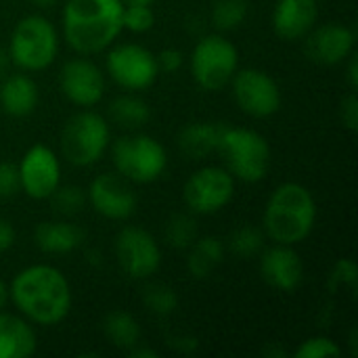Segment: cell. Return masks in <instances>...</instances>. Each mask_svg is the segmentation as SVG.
<instances>
[{
	"label": "cell",
	"instance_id": "cell-1",
	"mask_svg": "<svg viewBox=\"0 0 358 358\" xmlns=\"http://www.w3.org/2000/svg\"><path fill=\"white\" fill-rule=\"evenodd\" d=\"M8 302L17 315L38 327L63 323L73 306L67 277L52 264H29L8 283Z\"/></svg>",
	"mask_w": 358,
	"mask_h": 358
},
{
	"label": "cell",
	"instance_id": "cell-2",
	"mask_svg": "<svg viewBox=\"0 0 358 358\" xmlns=\"http://www.w3.org/2000/svg\"><path fill=\"white\" fill-rule=\"evenodd\" d=\"M124 0H67L61 31L67 46L82 57L105 52L124 31Z\"/></svg>",
	"mask_w": 358,
	"mask_h": 358
},
{
	"label": "cell",
	"instance_id": "cell-3",
	"mask_svg": "<svg viewBox=\"0 0 358 358\" xmlns=\"http://www.w3.org/2000/svg\"><path fill=\"white\" fill-rule=\"evenodd\" d=\"M317 199L302 182H281L266 199L262 214V231L266 241L281 245H300L317 224Z\"/></svg>",
	"mask_w": 358,
	"mask_h": 358
},
{
	"label": "cell",
	"instance_id": "cell-4",
	"mask_svg": "<svg viewBox=\"0 0 358 358\" xmlns=\"http://www.w3.org/2000/svg\"><path fill=\"white\" fill-rule=\"evenodd\" d=\"M216 153L222 157L224 168L233 174V178L245 185L262 182L273 166L268 141L252 128L227 126Z\"/></svg>",
	"mask_w": 358,
	"mask_h": 358
},
{
	"label": "cell",
	"instance_id": "cell-5",
	"mask_svg": "<svg viewBox=\"0 0 358 358\" xmlns=\"http://www.w3.org/2000/svg\"><path fill=\"white\" fill-rule=\"evenodd\" d=\"M61 38L50 23V19L42 15H27L17 21L8 40V57L10 63L25 73H36L48 69L59 55Z\"/></svg>",
	"mask_w": 358,
	"mask_h": 358
},
{
	"label": "cell",
	"instance_id": "cell-6",
	"mask_svg": "<svg viewBox=\"0 0 358 358\" xmlns=\"http://www.w3.org/2000/svg\"><path fill=\"white\" fill-rule=\"evenodd\" d=\"M109 147L115 172L132 185H151L168 168V151L151 134L136 130L120 136Z\"/></svg>",
	"mask_w": 358,
	"mask_h": 358
},
{
	"label": "cell",
	"instance_id": "cell-7",
	"mask_svg": "<svg viewBox=\"0 0 358 358\" xmlns=\"http://www.w3.org/2000/svg\"><path fill=\"white\" fill-rule=\"evenodd\" d=\"M111 145V128L107 117L92 109H80L63 126L61 155L76 168L99 164Z\"/></svg>",
	"mask_w": 358,
	"mask_h": 358
},
{
	"label": "cell",
	"instance_id": "cell-8",
	"mask_svg": "<svg viewBox=\"0 0 358 358\" xmlns=\"http://www.w3.org/2000/svg\"><path fill=\"white\" fill-rule=\"evenodd\" d=\"M195 84L206 92H218L231 84L239 69V50L222 34H208L197 40L189 59Z\"/></svg>",
	"mask_w": 358,
	"mask_h": 358
},
{
	"label": "cell",
	"instance_id": "cell-9",
	"mask_svg": "<svg viewBox=\"0 0 358 358\" xmlns=\"http://www.w3.org/2000/svg\"><path fill=\"white\" fill-rule=\"evenodd\" d=\"M237 180L224 166H203L182 185V203L195 216L222 212L235 197Z\"/></svg>",
	"mask_w": 358,
	"mask_h": 358
},
{
	"label": "cell",
	"instance_id": "cell-10",
	"mask_svg": "<svg viewBox=\"0 0 358 358\" xmlns=\"http://www.w3.org/2000/svg\"><path fill=\"white\" fill-rule=\"evenodd\" d=\"M105 69L107 76L126 92H143L159 78L155 52L134 42L111 44L107 48Z\"/></svg>",
	"mask_w": 358,
	"mask_h": 358
},
{
	"label": "cell",
	"instance_id": "cell-11",
	"mask_svg": "<svg viewBox=\"0 0 358 358\" xmlns=\"http://www.w3.org/2000/svg\"><path fill=\"white\" fill-rule=\"evenodd\" d=\"M231 92L235 105L250 117L266 120L273 117L283 103L281 88L277 80L258 67L237 69L231 80Z\"/></svg>",
	"mask_w": 358,
	"mask_h": 358
},
{
	"label": "cell",
	"instance_id": "cell-12",
	"mask_svg": "<svg viewBox=\"0 0 358 358\" xmlns=\"http://www.w3.org/2000/svg\"><path fill=\"white\" fill-rule=\"evenodd\" d=\"M115 260L132 281H147L162 268V248L143 227H124L115 237Z\"/></svg>",
	"mask_w": 358,
	"mask_h": 358
},
{
	"label": "cell",
	"instance_id": "cell-13",
	"mask_svg": "<svg viewBox=\"0 0 358 358\" xmlns=\"http://www.w3.org/2000/svg\"><path fill=\"white\" fill-rule=\"evenodd\" d=\"M19 170V182H21V191L36 201H44L48 199L55 189L61 185V159L57 157V153L42 143L31 145L21 162L17 164Z\"/></svg>",
	"mask_w": 358,
	"mask_h": 358
},
{
	"label": "cell",
	"instance_id": "cell-14",
	"mask_svg": "<svg viewBox=\"0 0 358 358\" xmlns=\"http://www.w3.org/2000/svg\"><path fill=\"white\" fill-rule=\"evenodd\" d=\"M61 94L80 109H92L105 96V73L88 57H73L59 71Z\"/></svg>",
	"mask_w": 358,
	"mask_h": 358
},
{
	"label": "cell",
	"instance_id": "cell-15",
	"mask_svg": "<svg viewBox=\"0 0 358 358\" xmlns=\"http://www.w3.org/2000/svg\"><path fill=\"white\" fill-rule=\"evenodd\" d=\"M86 199L99 216L117 222H124L134 216L138 206V197L132 189V182H128L117 172H105L94 176L86 189Z\"/></svg>",
	"mask_w": 358,
	"mask_h": 358
},
{
	"label": "cell",
	"instance_id": "cell-16",
	"mask_svg": "<svg viewBox=\"0 0 358 358\" xmlns=\"http://www.w3.org/2000/svg\"><path fill=\"white\" fill-rule=\"evenodd\" d=\"M357 50V34L344 23H323L315 25L304 38L306 57L323 67L342 65Z\"/></svg>",
	"mask_w": 358,
	"mask_h": 358
},
{
	"label": "cell",
	"instance_id": "cell-17",
	"mask_svg": "<svg viewBox=\"0 0 358 358\" xmlns=\"http://www.w3.org/2000/svg\"><path fill=\"white\" fill-rule=\"evenodd\" d=\"M258 260H260V277L271 289L292 294L302 285L304 262L294 245H281V243H273L271 248L264 245V250L258 254Z\"/></svg>",
	"mask_w": 358,
	"mask_h": 358
},
{
	"label": "cell",
	"instance_id": "cell-18",
	"mask_svg": "<svg viewBox=\"0 0 358 358\" xmlns=\"http://www.w3.org/2000/svg\"><path fill=\"white\" fill-rule=\"evenodd\" d=\"M319 21L317 0H277L273 8V29L279 38L298 42Z\"/></svg>",
	"mask_w": 358,
	"mask_h": 358
},
{
	"label": "cell",
	"instance_id": "cell-19",
	"mask_svg": "<svg viewBox=\"0 0 358 358\" xmlns=\"http://www.w3.org/2000/svg\"><path fill=\"white\" fill-rule=\"evenodd\" d=\"M40 103V88L25 71L6 73L0 80V109L8 117H27Z\"/></svg>",
	"mask_w": 358,
	"mask_h": 358
},
{
	"label": "cell",
	"instance_id": "cell-20",
	"mask_svg": "<svg viewBox=\"0 0 358 358\" xmlns=\"http://www.w3.org/2000/svg\"><path fill=\"white\" fill-rule=\"evenodd\" d=\"M38 350V336L21 315L0 310V358H29Z\"/></svg>",
	"mask_w": 358,
	"mask_h": 358
},
{
	"label": "cell",
	"instance_id": "cell-21",
	"mask_svg": "<svg viewBox=\"0 0 358 358\" xmlns=\"http://www.w3.org/2000/svg\"><path fill=\"white\" fill-rule=\"evenodd\" d=\"M82 241L84 231L71 220H46L34 229V243L44 254H71L82 245Z\"/></svg>",
	"mask_w": 358,
	"mask_h": 358
},
{
	"label": "cell",
	"instance_id": "cell-22",
	"mask_svg": "<svg viewBox=\"0 0 358 358\" xmlns=\"http://www.w3.org/2000/svg\"><path fill=\"white\" fill-rule=\"evenodd\" d=\"M227 124L222 122H191L178 132V149L189 159H206L218 151L220 136Z\"/></svg>",
	"mask_w": 358,
	"mask_h": 358
},
{
	"label": "cell",
	"instance_id": "cell-23",
	"mask_svg": "<svg viewBox=\"0 0 358 358\" xmlns=\"http://www.w3.org/2000/svg\"><path fill=\"white\" fill-rule=\"evenodd\" d=\"M224 254H227V245L220 237H216V235L197 237L193 241V245L187 250L185 268H187L191 279L206 281L222 264Z\"/></svg>",
	"mask_w": 358,
	"mask_h": 358
},
{
	"label": "cell",
	"instance_id": "cell-24",
	"mask_svg": "<svg viewBox=\"0 0 358 358\" xmlns=\"http://www.w3.org/2000/svg\"><path fill=\"white\" fill-rule=\"evenodd\" d=\"M103 336L105 340L117 348V350H132L136 344L143 342V329H141V323L136 321L134 315L126 313V310H111L105 315L103 319Z\"/></svg>",
	"mask_w": 358,
	"mask_h": 358
},
{
	"label": "cell",
	"instance_id": "cell-25",
	"mask_svg": "<svg viewBox=\"0 0 358 358\" xmlns=\"http://www.w3.org/2000/svg\"><path fill=\"white\" fill-rule=\"evenodd\" d=\"M109 120L120 128L136 132L151 120V109L149 103L143 96H138V92H124L111 101Z\"/></svg>",
	"mask_w": 358,
	"mask_h": 358
},
{
	"label": "cell",
	"instance_id": "cell-26",
	"mask_svg": "<svg viewBox=\"0 0 358 358\" xmlns=\"http://www.w3.org/2000/svg\"><path fill=\"white\" fill-rule=\"evenodd\" d=\"M197 237H199L197 220H195V214L191 212L170 216L164 227V241L172 250H178V252H187Z\"/></svg>",
	"mask_w": 358,
	"mask_h": 358
},
{
	"label": "cell",
	"instance_id": "cell-27",
	"mask_svg": "<svg viewBox=\"0 0 358 358\" xmlns=\"http://www.w3.org/2000/svg\"><path fill=\"white\" fill-rule=\"evenodd\" d=\"M266 245V235L262 229L254 227V224H241L237 227L227 241V248L233 256L241 258V260H250L256 258Z\"/></svg>",
	"mask_w": 358,
	"mask_h": 358
},
{
	"label": "cell",
	"instance_id": "cell-28",
	"mask_svg": "<svg viewBox=\"0 0 358 358\" xmlns=\"http://www.w3.org/2000/svg\"><path fill=\"white\" fill-rule=\"evenodd\" d=\"M250 13L248 0H216L212 4V25L218 31H233L243 25Z\"/></svg>",
	"mask_w": 358,
	"mask_h": 358
},
{
	"label": "cell",
	"instance_id": "cell-29",
	"mask_svg": "<svg viewBox=\"0 0 358 358\" xmlns=\"http://www.w3.org/2000/svg\"><path fill=\"white\" fill-rule=\"evenodd\" d=\"M143 304L145 308L159 319L172 317L178 308V294L174 287L166 283H149L143 289Z\"/></svg>",
	"mask_w": 358,
	"mask_h": 358
},
{
	"label": "cell",
	"instance_id": "cell-30",
	"mask_svg": "<svg viewBox=\"0 0 358 358\" xmlns=\"http://www.w3.org/2000/svg\"><path fill=\"white\" fill-rule=\"evenodd\" d=\"M52 210L59 214V216H65V218H71L76 214H80L88 199H86V191L78 185H59L55 189V193L48 197Z\"/></svg>",
	"mask_w": 358,
	"mask_h": 358
},
{
	"label": "cell",
	"instance_id": "cell-31",
	"mask_svg": "<svg viewBox=\"0 0 358 358\" xmlns=\"http://www.w3.org/2000/svg\"><path fill=\"white\" fill-rule=\"evenodd\" d=\"M122 23L130 34H147L155 25V10L151 4H124Z\"/></svg>",
	"mask_w": 358,
	"mask_h": 358
},
{
	"label": "cell",
	"instance_id": "cell-32",
	"mask_svg": "<svg viewBox=\"0 0 358 358\" xmlns=\"http://www.w3.org/2000/svg\"><path fill=\"white\" fill-rule=\"evenodd\" d=\"M340 355H342V346L327 336L306 338L304 342H300V346L294 352L296 358H329L340 357Z\"/></svg>",
	"mask_w": 358,
	"mask_h": 358
},
{
	"label": "cell",
	"instance_id": "cell-33",
	"mask_svg": "<svg viewBox=\"0 0 358 358\" xmlns=\"http://www.w3.org/2000/svg\"><path fill=\"white\" fill-rule=\"evenodd\" d=\"M357 277L358 268L355 264V260L350 258H340L334 268H331V275H329V289L331 292H340V289H350L355 292L357 289Z\"/></svg>",
	"mask_w": 358,
	"mask_h": 358
},
{
	"label": "cell",
	"instance_id": "cell-34",
	"mask_svg": "<svg viewBox=\"0 0 358 358\" xmlns=\"http://www.w3.org/2000/svg\"><path fill=\"white\" fill-rule=\"evenodd\" d=\"M21 191V182H19V170L15 164H0V197L8 199L15 197Z\"/></svg>",
	"mask_w": 358,
	"mask_h": 358
},
{
	"label": "cell",
	"instance_id": "cell-35",
	"mask_svg": "<svg viewBox=\"0 0 358 358\" xmlns=\"http://www.w3.org/2000/svg\"><path fill=\"white\" fill-rule=\"evenodd\" d=\"M340 122L342 128H346L352 134L358 130V99L355 90H350L340 103Z\"/></svg>",
	"mask_w": 358,
	"mask_h": 358
},
{
	"label": "cell",
	"instance_id": "cell-36",
	"mask_svg": "<svg viewBox=\"0 0 358 358\" xmlns=\"http://www.w3.org/2000/svg\"><path fill=\"white\" fill-rule=\"evenodd\" d=\"M155 59H157L159 73H176L182 67V63H185V55L178 48H174V46L162 48L155 55Z\"/></svg>",
	"mask_w": 358,
	"mask_h": 358
},
{
	"label": "cell",
	"instance_id": "cell-37",
	"mask_svg": "<svg viewBox=\"0 0 358 358\" xmlns=\"http://www.w3.org/2000/svg\"><path fill=\"white\" fill-rule=\"evenodd\" d=\"M15 237L17 235H15V229H13L10 220L0 216V256L6 254L15 245Z\"/></svg>",
	"mask_w": 358,
	"mask_h": 358
},
{
	"label": "cell",
	"instance_id": "cell-38",
	"mask_svg": "<svg viewBox=\"0 0 358 358\" xmlns=\"http://www.w3.org/2000/svg\"><path fill=\"white\" fill-rule=\"evenodd\" d=\"M346 65V80H348V86L350 90H357L358 88V55L357 50L342 63Z\"/></svg>",
	"mask_w": 358,
	"mask_h": 358
},
{
	"label": "cell",
	"instance_id": "cell-39",
	"mask_svg": "<svg viewBox=\"0 0 358 358\" xmlns=\"http://www.w3.org/2000/svg\"><path fill=\"white\" fill-rule=\"evenodd\" d=\"M128 357H132V358H155L157 357V352L153 350V348H147L143 342L141 344H136L132 350H128Z\"/></svg>",
	"mask_w": 358,
	"mask_h": 358
},
{
	"label": "cell",
	"instance_id": "cell-40",
	"mask_svg": "<svg viewBox=\"0 0 358 358\" xmlns=\"http://www.w3.org/2000/svg\"><path fill=\"white\" fill-rule=\"evenodd\" d=\"M10 57H8V50L6 48H0V80L8 73V67H10Z\"/></svg>",
	"mask_w": 358,
	"mask_h": 358
},
{
	"label": "cell",
	"instance_id": "cell-41",
	"mask_svg": "<svg viewBox=\"0 0 358 358\" xmlns=\"http://www.w3.org/2000/svg\"><path fill=\"white\" fill-rule=\"evenodd\" d=\"M6 302H8V285L0 279V310H4Z\"/></svg>",
	"mask_w": 358,
	"mask_h": 358
},
{
	"label": "cell",
	"instance_id": "cell-42",
	"mask_svg": "<svg viewBox=\"0 0 358 358\" xmlns=\"http://www.w3.org/2000/svg\"><path fill=\"white\" fill-rule=\"evenodd\" d=\"M264 357L266 358H281V357H287V352L285 350H281V348H275V346H268V348H264Z\"/></svg>",
	"mask_w": 358,
	"mask_h": 358
},
{
	"label": "cell",
	"instance_id": "cell-43",
	"mask_svg": "<svg viewBox=\"0 0 358 358\" xmlns=\"http://www.w3.org/2000/svg\"><path fill=\"white\" fill-rule=\"evenodd\" d=\"M31 4H36V6H40V8H50L57 0H29Z\"/></svg>",
	"mask_w": 358,
	"mask_h": 358
},
{
	"label": "cell",
	"instance_id": "cell-44",
	"mask_svg": "<svg viewBox=\"0 0 358 358\" xmlns=\"http://www.w3.org/2000/svg\"><path fill=\"white\" fill-rule=\"evenodd\" d=\"M155 0H124V4H151L153 6Z\"/></svg>",
	"mask_w": 358,
	"mask_h": 358
}]
</instances>
